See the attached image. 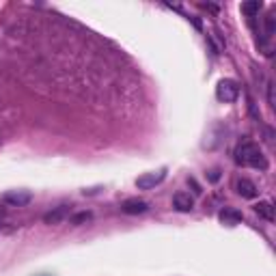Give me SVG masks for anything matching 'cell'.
<instances>
[{"label":"cell","instance_id":"6da1fadb","mask_svg":"<svg viewBox=\"0 0 276 276\" xmlns=\"http://www.w3.org/2000/svg\"><path fill=\"white\" fill-rule=\"evenodd\" d=\"M236 162L239 166H250V168H259V171H266L268 162L263 158L261 149L255 143H244L236 149Z\"/></svg>","mask_w":276,"mask_h":276},{"label":"cell","instance_id":"7a4b0ae2","mask_svg":"<svg viewBox=\"0 0 276 276\" xmlns=\"http://www.w3.org/2000/svg\"><path fill=\"white\" fill-rule=\"evenodd\" d=\"M239 95V86H237V82L236 80H220L218 82V86H216V97L220 99V102H225V104H231V102H236Z\"/></svg>","mask_w":276,"mask_h":276},{"label":"cell","instance_id":"3957f363","mask_svg":"<svg viewBox=\"0 0 276 276\" xmlns=\"http://www.w3.org/2000/svg\"><path fill=\"white\" fill-rule=\"evenodd\" d=\"M166 179V168H158L154 173H145L140 175L136 179V186L140 190H151V188H156L158 184H162V181Z\"/></svg>","mask_w":276,"mask_h":276},{"label":"cell","instance_id":"277c9868","mask_svg":"<svg viewBox=\"0 0 276 276\" xmlns=\"http://www.w3.org/2000/svg\"><path fill=\"white\" fill-rule=\"evenodd\" d=\"M2 201L11 205V207H24V205H28L33 201V192L28 190H9L2 195Z\"/></svg>","mask_w":276,"mask_h":276},{"label":"cell","instance_id":"5b68a950","mask_svg":"<svg viewBox=\"0 0 276 276\" xmlns=\"http://www.w3.org/2000/svg\"><path fill=\"white\" fill-rule=\"evenodd\" d=\"M218 218H220L222 225L236 227V225H239V222H242V211L236 209V207H225V209H220Z\"/></svg>","mask_w":276,"mask_h":276},{"label":"cell","instance_id":"8992f818","mask_svg":"<svg viewBox=\"0 0 276 276\" xmlns=\"http://www.w3.org/2000/svg\"><path fill=\"white\" fill-rule=\"evenodd\" d=\"M147 207H149V205H147V201H143V198H127V201H123V205H121V209L130 216L145 214Z\"/></svg>","mask_w":276,"mask_h":276},{"label":"cell","instance_id":"52a82bcc","mask_svg":"<svg viewBox=\"0 0 276 276\" xmlns=\"http://www.w3.org/2000/svg\"><path fill=\"white\" fill-rule=\"evenodd\" d=\"M236 190H237V195L242 197V198H255L257 195H259L257 186L252 184L250 179H237L236 181Z\"/></svg>","mask_w":276,"mask_h":276},{"label":"cell","instance_id":"ba28073f","mask_svg":"<svg viewBox=\"0 0 276 276\" xmlns=\"http://www.w3.org/2000/svg\"><path fill=\"white\" fill-rule=\"evenodd\" d=\"M173 205L177 211H192L195 207V198H192L188 192H177V195L173 197Z\"/></svg>","mask_w":276,"mask_h":276},{"label":"cell","instance_id":"9c48e42d","mask_svg":"<svg viewBox=\"0 0 276 276\" xmlns=\"http://www.w3.org/2000/svg\"><path fill=\"white\" fill-rule=\"evenodd\" d=\"M67 214H69V209L63 205V207H56L54 211L45 214L43 216V222H45V225H58V222H63V220L67 218Z\"/></svg>","mask_w":276,"mask_h":276},{"label":"cell","instance_id":"30bf717a","mask_svg":"<svg viewBox=\"0 0 276 276\" xmlns=\"http://www.w3.org/2000/svg\"><path fill=\"white\" fill-rule=\"evenodd\" d=\"M255 211L261 216V218H266L268 222H274L276 218V214H274V205L270 203V201H259L255 205Z\"/></svg>","mask_w":276,"mask_h":276},{"label":"cell","instance_id":"8fae6325","mask_svg":"<svg viewBox=\"0 0 276 276\" xmlns=\"http://www.w3.org/2000/svg\"><path fill=\"white\" fill-rule=\"evenodd\" d=\"M259 11H261V2H259V0H250V2H244L242 4V13L248 15V17L257 15Z\"/></svg>","mask_w":276,"mask_h":276},{"label":"cell","instance_id":"7c38bea8","mask_svg":"<svg viewBox=\"0 0 276 276\" xmlns=\"http://www.w3.org/2000/svg\"><path fill=\"white\" fill-rule=\"evenodd\" d=\"M89 218H91V214H89V211H82V214L74 216L72 222H74V225H80V222H84V220H89Z\"/></svg>","mask_w":276,"mask_h":276},{"label":"cell","instance_id":"4fadbf2b","mask_svg":"<svg viewBox=\"0 0 276 276\" xmlns=\"http://www.w3.org/2000/svg\"><path fill=\"white\" fill-rule=\"evenodd\" d=\"M218 177H220L218 171H211V175H209V179H211V181H218Z\"/></svg>","mask_w":276,"mask_h":276},{"label":"cell","instance_id":"5bb4252c","mask_svg":"<svg viewBox=\"0 0 276 276\" xmlns=\"http://www.w3.org/2000/svg\"><path fill=\"white\" fill-rule=\"evenodd\" d=\"M2 216H4V211H2V207H0V220H2Z\"/></svg>","mask_w":276,"mask_h":276}]
</instances>
